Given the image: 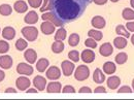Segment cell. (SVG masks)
<instances>
[{
    "instance_id": "obj_4",
    "label": "cell",
    "mask_w": 134,
    "mask_h": 100,
    "mask_svg": "<svg viewBox=\"0 0 134 100\" xmlns=\"http://www.w3.org/2000/svg\"><path fill=\"white\" fill-rule=\"evenodd\" d=\"M17 72L19 74H25V75H31L33 74V67L30 66L26 63H20L17 66Z\"/></svg>"
},
{
    "instance_id": "obj_43",
    "label": "cell",
    "mask_w": 134,
    "mask_h": 100,
    "mask_svg": "<svg viewBox=\"0 0 134 100\" xmlns=\"http://www.w3.org/2000/svg\"><path fill=\"white\" fill-rule=\"evenodd\" d=\"M95 93H105L106 92V90H105V88L104 87H97L96 89H95V91H94Z\"/></svg>"
},
{
    "instance_id": "obj_31",
    "label": "cell",
    "mask_w": 134,
    "mask_h": 100,
    "mask_svg": "<svg viewBox=\"0 0 134 100\" xmlns=\"http://www.w3.org/2000/svg\"><path fill=\"white\" fill-rule=\"evenodd\" d=\"M122 17L125 20H134V10L131 8H125L122 13Z\"/></svg>"
},
{
    "instance_id": "obj_51",
    "label": "cell",
    "mask_w": 134,
    "mask_h": 100,
    "mask_svg": "<svg viewBox=\"0 0 134 100\" xmlns=\"http://www.w3.org/2000/svg\"><path fill=\"white\" fill-rule=\"evenodd\" d=\"M111 1H113V2H118L119 0H111Z\"/></svg>"
},
{
    "instance_id": "obj_25",
    "label": "cell",
    "mask_w": 134,
    "mask_h": 100,
    "mask_svg": "<svg viewBox=\"0 0 134 100\" xmlns=\"http://www.w3.org/2000/svg\"><path fill=\"white\" fill-rule=\"evenodd\" d=\"M63 50H64V43L62 41H55L52 45V51L55 54H60L63 52Z\"/></svg>"
},
{
    "instance_id": "obj_29",
    "label": "cell",
    "mask_w": 134,
    "mask_h": 100,
    "mask_svg": "<svg viewBox=\"0 0 134 100\" xmlns=\"http://www.w3.org/2000/svg\"><path fill=\"white\" fill-rule=\"evenodd\" d=\"M116 32H117V34H119V35L124 36L125 38L130 37V33L126 30V28H125L123 25H118L117 28H116Z\"/></svg>"
},
{
    "instance_id": "obj_13",
    "label": "cell",
    "mask_w": 134,
    "mask_h": 100,
    "mask_svg": "<svg viewBox=\"0 0 134 100\" xmlns=\"http://www.w3.org/2000/svg\"><path fill=\"white\" fill-rule=\"evenodd\" d=\"M99 53L104 57H108L114 53V49H113V47H111V45L109 42H105L100 47Z\"/></svg>"
},
{
    "instance_id": "obj_18",
    "label": "cell",
    "mask_w": 134,
    "mask_h": 100,
    "mask_svg": "<svg viewBox=\"0 0 134 100\" xmlns=\"http://www.w3.org/2000/svg\"><path fill=\"white\" fill-rule=\"evenodd\" d=\"M24 57H25V59L30 63V64H33L34 62L36 61V58H37V54H36V52L32 49H30V50H27L25 52V54H24Z\"/></svg>"
},
{
    "instance_id": "obj_44",
    "label": "cell",
    "mask_w": 134,
    "mask_h": 100,
    "mask_svg": "<svg viewBox=\"0 0 134 100\" xmlns=\"http://www.w3.org/2000/svg\"><path fill=\"white\" fill-rule=\"evenodd\" d=\"M93 1L97 5H103V4H105L107 2V0H93Z\"/></svg>"
},
{
    "instance_id": "obj_39",
    "label": "cell",
    "mask_w": 134,
    "mask_h": 100,
    "mask_svg": "<svg viewBox=\"0 0 134 100\" xmlns=\"http://www.w3.org/2000/svg\"><path fill=\"white\" fill-rule=\"evenodd\" d=\"M118 92H119V93H131L132 90H131L130 87H128V86H124V87H122Z\"/></svg>"
},
{
    "instance_id": "obj_6",
    "label": "cell",
    "mask_w": 134,
    "mask_h": 100,
    "mask_svg": "<svg viewBox=\"0 0 134 100\" xmlns=\"http://www.w3.org/2000/svg\"><path fill=\"white\" fill-rule=\"evenodd\" d=\"M55 27L56 26L50 21H44L40 26L41 32L43 34H46V35H51L52 33H54L55 32Z\"/></svg>"
},
{
    "instance_id": "obj_8",
    "label": "cell",
    "mask_w": 134,
    "mask_h": 100,
    "mask_svg": "<svg viewBox=\"0 0 134 100\" xmlns=\"http://www.w3.org/2000/svg\"><path fill=\"white\" fill-rule=\"evenodd\" d=\"M61 75L60 69L57 66H51L50 69L47 71V77L49 80H58Z\"/></svg>"
},
{
    "instance_id": "obj_47",
    "label": "cell",
    "mask_w": 134,
    "mask_h": 100,
    "mask_svg": "<svg viewBox=\"0 0 134 100\" xmlns=\"http://www.w3.org/2000/svg\"><path fill=\"white\" fill-rule=\"evenodd\" d=\"M27 93H37V91H36L35 89H29V90L27 91Z\"/></svg>"
},
{
    "instance_id": "obj_7",
    "label": "cell",
    "mask_w": 134,
    "mask_h": 100,
    "mask_svg": "<svg viewBox=\"0 0 134 100\" xmlns=\"http://www.w3.org/2000/svg\"><path fill=\"white\" fill-rule=\"evenodd\" d=\"M61 67H62V71H63L65 76L71 75L73 70H74V64L70 61H63L61 64Z\"/></svg>"
},
{
    "instance_id": "obj_45",
    "label": "cell",
    "mask_w": 134,
    "mask_h": 100,
    "mask_svg": "<svg viewBox=\"0 0 134 100\" xmlns=\"http://www.w3.org/2000/svg\"><path fill=\"white\" fill-rule=\"evenodd\" d=\"M5 92H6V93H16L17 91H16L14 88H7V89L5 90Z\"/></svg>"
},
{
    "instance_id": "obj_41",
    "label": "cell",
    "mask_w": 134,
    "mask_h": 100,
    "mask_svg": "<svg viewBox=\"0 0 134 100\" xmlns=\"http://www.w3.org/2000/svg\"><path fill=\"white\" fill-rule=\"evenodd\" d=\"M126 27H127V29H128L129 31L134 32V22H128V23L126 24Z\"/></svg>"
},
{
    "instance_id": "obj_16",
    "label": "cell",
    "mask_w": 134,
    "mask_h": 100,
    "mask_svg": "<svg viewBox=\"0 0 134 100\" xmlns=\"http://www.w3.org/2000/svg\"><path fill=\"white\" fill-rule=\"evenodd\" d=\"M92 26L97 29H102L105 27V20L100 16H96L92 19Z\"/></svg>"
},
{
    "instance_id": "obj_35",
    "label": "cell",
    "mask_w": 134,
    "mask_h": 100,
    "mask_svg": "<svg viewBox=\"0 0 134 100\" xmlns=\"http://www.w3.org/2000/svg\"><path fill=\"white\" fill-rule=\"evenodd\" d=\"M8 50H9L8 42H6L4 40H0V54H5Z\"/></svg>"
},
{
    "instance_id": "obj_27",
    "label": "cell",
    "mask_w": 134,
    "mask_h": 100,
    "mask_svg": "<svg viewBox=\"0 0 134 100\" xmlns=\"http://www.w3.org/2000/svg\"><path fill=\"white\" fill-rule=\"evenodd\" d=\"M79 42H80V36H79V34L73 33L69 36L68 43H69L70 47H76L79 45Z\"/></svg>"
},
{
    "instance_id": "obj_22",
    "label": "cell",
    "mask_w": 134,
    "mask_h": 100,
    "mask_svg": "<svg viewBox=\"0 0 134 100\" xmlns=\"http://www.w3.org/2000/svg\"><path fill=\"white\" fill-rule=\"evenodd\" d=\"M61 83L58 82H54V83H50L48 86V92L49 93H59L61 92Z\"/></svg>"
},
{
    "instance_id": "obj_19",
    "label": "cell",
    "mask_w": 134,
    "mask_h": 100,
    "mask_svg": "<svg viewBox=\"0 0 134 100\" xmlns=\"http://www.w3.org/2000/svg\"><path fill=\"white\" fill-rule=\"evenodd\" d=\"M116 69H117V67H116V64L114 62L108 61V62H105L103 64V70H104V72L106 74H113V73H115L116 72Z\"/></svg>"
},
{
    "instance_id": "obj_20",
    "label": "cell",
    "mask_w": 134,
    "mask_h": 100,
    "mask_svg": "<svg viewBox=\"0 0 134 100\" xmlns=\"http://www.w3.org/2000/svg\"><path fill=\"white\" fill-rule=\"evenodd\" d=\"M93 80H94L95 83L97 84H102L105 81V75L102 73V71H101L99 68L95 69V71L93 73Z\"/></svg>"
},
{
    "instance_id": "obj_12",
    "label": "cell",
    "mask_w": 134,
    "mask_h": 100,
    "mask_svg": "<svg viewBox=\"0 0 134 100\" xmlns=\"http://www.w3.org/2000/svg\"><path fill=\"white\" fill-rule=\"evenodd\" d=\"M12 66H13V59L10 56L4 55L0 57V67H2L3 69H9Z\"/></svg>"
},
{
    "instance_id": "obj_48",
    "label": "cell",
    "mask_w": 134,
    "mask_h": 100,
    "mask_svg": "<svg viewBox=\"0 0 134 100\" xmlns=\"http://www.w3.org/2000/svg\"><path fill=\"white\" fill-rule=\"evenodd\" d=\"M130 4H131V6L134 8V0H130Z\"/></svg>"
},
{
    "instance_id": "obj_30",
    "label": "cell",
    "mask_w": 134,
    "mask_h": 100,
    "mask_svg": "<svg viewBox=\"0 0 134 100\" xmlns=\"http://www.w3.org/2000/svg\"><path fill=\"white\" fill-rule=\"evenodd\" d=\"M88 35H89V37L93 38L94 40H101L102 37H103L102 33H101L100 31H98V30H90L88 32Z\"/></svg>"
},
{
    "instance_id": "obj_33",
    "label": "cell",
    "mask_w": 134,
    "mask_h": 100,
    "mask_svg": "<svg viewBox=\"0 0 134 100\" xmlns=\"http://www.w3.org/2000/svg\"><path fill=\"white\" fill-rule=\"evenodd\" d=\"M27 46H28V42L23 38H19L17 40V42H16V48H17L18 51L25 50L27 48Z\"/></svg>"
},
{
    "instance_id": "obj_34",
    "label": "cell",
    "mask_w": 134,
    "mask_h": 100,
    "mask_svg": "<svg viewBox=\"0 0 134 100\" xmlns=\"http://www.w3.org/2000/svg\"><path fill=\"white\" fill-rule=\"evenodd\" d=\"M68 58L71 61H73V62H79V60H80V54H79L77 51H71L68 54Z\"/></svg>"
},
{
    "instance_id": "obj_49",
    "label": "cell",
    "mask_w": 134,
    "mask_h": 100,
    "mask_svg": "<svg viewBox=\"0 0 134 100\" xmlns=\"http://www.w3.org/2000/svg\"><path fill=\"white\" fill-rule=\"evenodd\" d=\"M131 42H132V45L134 46V35H132V37H131Z\"/></svg>"
},
{
    "instance_id": "obj_38",
    "label": "cell",
    "mask_w": 134,
    "mask_h": 100,
    "mask_svg": "<svg viewBox=\"0 0 134 100\" xmlns=\"http://www.w3.org/2000/svg\"><path fill=\"white\" fill-rule=\"evenodd\" d=\"M28 2H29V4H30L31 7H33V8H38V7H40L42 0H28Z\"/></svg>"
},
{
    "instance_id": "obj_11",
    "label": "cell",
    "mask_w": 134,
    "mask_h": 100,
    "mask_svg": "<svg viewBox=\"0 0 134 100\" xmlns=\"http://www.w3.org/2000/svg\"><path fill=\"white\" fill-rule=\"evenodd\" d=\"M82 59L85 63H92L95 59V53L92 50H85L82 53Z\"/></svg>"
},
{
    "instance_id": "obj_26",
    "label": "cell",
    "mask_w": 134,
    "mask_h": 100,
    "mask_svg": "<svg viewBox=\"0 0 134 100\" xmlns=\"http://www.w3.org/2000/svg\"><path fill=\"white\" fill-rule=\"evenodd\" d=\"M66 35H67L66 30H65L63 27H61V28L56 32V34H55V40H56V41L64 40V39L66 38Z\"/></svg>"
},
{
    "instance_id": "obj_32",
    "label": "cell",
    "mask_w": 134,
    "mask_h": 100,
    "mask_svg": "<svg viewBox=\"0 0 134 100\" xmlns=\"http://www.w3.org/2000/svg\"><path fill=\"white\" fill-rule=\"evenodd\" d=\"M127 59H128V56H127L126 53H119L115 58V60H116L118 64H124L127 61Z\"/></svg>"
},
{
    "instance_id": "obj_23",
    "label": "cell",
    "mask_w": 134,
    "mask_h": 100,
    "mask_svg": "<svg viewBox=\"0 0 134 100\" xmlns=\"http://www.w3.org/2000/svg\"><path fill=\"white\" fill-rule=\"evenodd\" d=\"M48 66H49V60L48 59H44V58H41L37 62V64H36V68H37V70L39 72H43L47 69Z\"/></svg>"
},
{
    "instance_id": "obj_50",
    "label": "cell",
    "mask_w": 134,
    "mask_h": 100,
    "mask_svg": "<svg viewBox=\"0 0 134 100\" xmlns=\"http://www.w3.org/2000/svg\"><path fill=\"white\" fill-rule=\"evenodd\" d=\"M132 87H133V90H134V79H133V81H132Z\"/></svg>"
},
{
    "instance_id": "obj_40",
    "label": "cell",
    "mask_w": 134,
    "mask_h": 100,
    "mask_svg": "<svg viewBox=\"0 0 134 100\" xmlns=\"http://www.w3.org/2000/svg\"><path fill=\"white\" fill-rule=\"evenodd\" d=\"M63 92L64 93H74L75 90H74V88L72 86H65L64 89H63Z\"/></svg>"
},
{
    "instance_id": "obj_37",
    "label": "cell",
    "mask_w": 134,
    "mask_h": 100,
    "mask_svg": "<svg viewBox=\"0 0 134 100\" xmlns=\"http://www.w3.org/2000/svg\"><path fill=\"white\" fill-rule=\"evenodd\" d=\"M85 45H86V47L91 48V49H95V48L97 47V42H96V40H94V39L91 38V37L85 40Z\"/></svg>"
},
{
    "instance_id": "obj_1",
    "label": "cell",
    "mask_w": 134,
    "mask_h": 100,
    "mask_svg": "<svg viewBox=\"0 0 134 100\" xmlns=\"http://www.w3.org/2000/svg\"><path fill=\"white\" fill-rule=\"evenodd\" d=\"M87 0H52V14L63 25L73 22L84 15Z\"/></svg>"
},
{
    "instance_id": "obj_14",
    "label": "cell",
    "mask_w": 134,
    "mask_h": 100,
    "mask_svg": "<svg viewBox=\"0 0 134 100\" xmlns=\"http://www.w3.org/2000/svg\"><path fill=\"white\" fill-rule=\"evenodd\" d=\"M2 36L7 40H12L16 36V30L13 27H5L2 30Z\"/></svg>"
},
{
    "instance_id": "obj_3",
    "label": "cell",
    "mask_w": 134,
    "mask_h": 100,
    "mask_svg": "<svg viewBox=\"0 0 134 100\" xmlns=\"http://www.w3.org/2000/svg\"><path fill=\"white\" fill-rule=\"evenodd\" d=\"M90 75V70L86 65H80L76 68L75 72H74V77L76 81H85L89 77Z\"/></svg>"
},
{
    "instance_id": "obj_36",
    "label": "cell",
    "mask_w": 134,
    "mask_h": 100,
    "mask_svg": "<svg viewBox=\"0 0 134 100\" xmlns=\"http://www.w3.org/2000/svg\"><path fill=\"white\" fill-rule=\"evenodd\" d=\"M52 7V0H43V4L41 5V7L39 8L40 12H46V10H50Z\"/></svg>"
},
{
    "instance_id": "obj_2",
    "label": "cell",
    "mask_w": 134,
    "mask_h": 100,
    "mask_svg": "<svg viewBox=\"0 0 134 100\" xmlns=\"http://www.w3.org/2000/svg\"><path fill=\"white\" fill-rule=\"evenodd\" d=\"M22 34L23 36L28 40V41H34L37 38L38 35V30L35 27H31V26H27L24 27L22 29Z\"/></svg>"
},
{
    "instance_id": "obj_9",
    "label": "cell",
    "mask_w": 134,
    "mask_h": 100,
    "mask_svg": "<svg viewBox=\"0 0 134 100\" xmlns=\"http://www.w3.org/2000/svg\"><path fill=\"white\" fill-rule=\"evenodd\" d=\"M41 19L42 20H44V21H50V22H52L55 26H57V27H62L63 26V24L60 22V21H58L57 19H56V17L52 14V12H49V13H46V14H43L42 16H41Z\"/></svg>"
},
{
    "instance_id": "obj_21",
    "label": "cell",
    "mask_w": 134,
    "mask_h": 100,
    "mask_svg": "<svg viewBox=\"0 0 134 100\" xmlns=\"http://www.w3.org/2000/svg\"><path fill=\"white\" fill-rule=\"evenodd\" d=\"M24 20H25V23H27V24H35L38 21V16L34 10H32L27 14V16L25 17Z\"/></svg>"
},
{
    "instance_id": "obj_17",
    "label": "cell",
    "mask_w": 134,
    "mask_h": 100,
    "mask_svg": "<svg viewBox=\"0 0 134 100\" xmlns=\"http://www.w3.org/2000/svg\"><path fill=\"white\" fill-rule=\"evenodd\" d=\"M107 87L111 90H116L121 84V80L119 76H110L107 79Z\"/></svg>"
},
{
    "instance_id": "obj_24",
    "label": "cell",
    "mask_w": 134,
    "mask_h": 100,
    "mask_svg": "<svg viewBox=\"0 0 134 100\" xmlns=\"http://www.w3.org/2000/svg\"><path fill=\"white\" fill-rule=\"evenodd\" d=\"M114 45H115V47L119 49V50H121V49H124L126 46H127V40H126V38H124V37H117V38H115V40H114Z\"/></svg>"
},
{
    "instance_id": "obj_5",
    "label": "cell",
    "mask_w": 134,
    "mask_h": 100,
    "mask_svg": "<svg viewBox=\"0 0 134 100\" xmlns=\"http://www.w3.org/2000/svg\"><path fill=\"white\" fill-rule=\"evenodd\" d=\"M30 80L28 77H25V76H20L17 79V82H16V85H17V88L20 90V91H25L26 89L29 88L30 86Z\"/></svg>"
},
{
    "instance_id": "obj_52",
    "label": "cell",
    "mask_w": 134,
    "mask_h": 100,
    "mask_svg": "<svg viewBox=\"0 0 134 100\" xmlns=\"http://www.w3.org/2000/svg\"><path fill=\"white\" fill-rule=\"evenodd\" d=\"M87 1H88V2H89V3H90V2H91V1H92V0H87Z\"/></svg>"
},
{
    "instance_id": "obj_10",
    "label": "cell",
    "mask_w": 134,
    "mask_h": 100,
    "mask_svg": "<svg viewBox=\"0 0 134 100\" xmlns=\"http://www.w3.org/2000/svg\"><path fill=\"white\" fill-rule=\"evenodd\" d=\"M33 85L37 88L38 91H43L44 88H46V85H47V81H46L44 77H42L40 75H37V76L34 77Z\"/></svg>"
},
{
    "instance_id": "obj_15",
    "label": "cell",
    "mask_w": 134,
    "mask_h": 100,
    "mask_svg": "<svg viewBox=\"0 0 134 100\" xmlns=\"http://www.w3.org/2000/svg\"><path fill=\"white\" fill-rule=\"evenodd\" d=\"M14 8H15V10H16L17 13L23 14V13L27 12L28 6H27V3H26L24 0H18L17 2L15 3V5H14Z\"/></svg>"
},
{
    "instance_id": "obj_46",
    "label": "cell",
    "mask_w": 134,
    "mask_h": 100,
    "mask_svg": "<svg viewBox=\"0 0 134 100\" xmlns=\"http://www.w3.org/2000/svg\"><path fill=\"white\" fill-rule=\"evenodd\" d=\"M4 77H5V73L2 70H0V82H2L4 80Z\"/></svg>"
},
{
    "instance_id": "obj_28",
    "label": "cell",
    "mask_w": 134,
    "mask_h": 100,
    "mask_svg": "<svg viewBox=\"0 0 134 100\" xmlns=\"http://www.w3.org/2000/svg\"><path fill=\"white\" fill-rule=\"evenodd\" d=\"M13 12V8L8 4H1L0 5V15L2 16H8Z\"/></svg>"
},
{
    "instance_id": "obj_42",
    "label": "cell",
    "mask_w": 134,
    "mask_h": 100,
    "mask_svg": "<svg viewBox=\"0 0 134 100\" xmlns=\"http://www.w3.org/2000/svg\"><path fill=\"white\" fill-rule=\"evenodd\" d=\"M80 92H81V93H91L92 90H91L89 87H82V88L80 89Z\"/></svg>"
}]
</instances>
